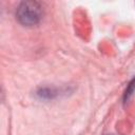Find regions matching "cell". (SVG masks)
Returning <instances> with one entry per match:
<instances>
[{"label": "cell", "instance_id": "cell-3", "mask_svg": "<svg viewBox=\"0 0 135 135\" xmlns=\"http://www.w3.org/2000/svg\"><path fill=\"white\" fill-rule=\"evenodd\" d=\"M134 92H135V77L130 81V83L127 86V90H126L124 95H123V101L127 102L131 98V96L133 95Z\"/></svg>", "mask_w": 135, "mask_h": 135}, {"label": "cell", "instance_id": "cell-1", "mask_svg": "<svg viewBox=\"0 0 135 135\" xmlns=\"http://www.w3.org/2000/svg\"><path fill=\"white\" fill-rule=\"evenodd\" d=\"M16 18L24 26L38 24L42 18L41 4L37 1H22L17 7Z\"/></svg>", "mask_w": 135, "mask_h": 135}, {"label": "cell", "instance_id": "cell-2", "mask_svg": "<svg viewBox=\"0 0 135 135\" xmlns=\"http://www.w3.org/2000/svg\"><path fill=\"white\" fill-rule=\"evenodd\" d=\"M57 94L58 93L54 88H41L37 91V95L43 99H53Z\"/></svg>", "mask_w": 135, "mask_h": 135}]
</instances>
